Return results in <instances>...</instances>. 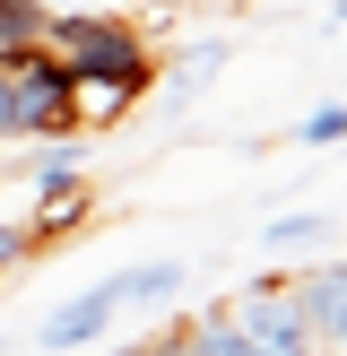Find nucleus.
Here are the masks:
<instances>
[{"label": "nucleus", "mask_w": 347, "mask_h": 356, "mask_svg": "<svg viewBox=\"0 0 347 356\" xmlns=\"http://www.w3.org/2000/svg\"><path fill=\"white\" fill-rule=\"evenodd\" d=\"M191 356H260V348L235 330V313H226V305H208L200 322H191Z\"/></svg>", "instance_id": "9b49d317"}, {"label": "nucleus", "mask_w": 347, "mask_h": 356, "mask_svg": "<svg viewBox=\"0 0 347 356\" xmlns=\"http://www.w3.org/2000/svg\"><path fill=\"white\" fill-rule=\"evenodd\" d=\"M44 17H52V0H0V61L44 44Z\"/></svg>", "instance_id": "9d476101"}, {"label": "nucleus", "mask_w": 347, "mask_h": 356, "mask_svg": "<svg viewBox=\"0 0 347 356\" xmlns=\"http://www.w3.org/2000/svg\"><path fill=\"white\" fill-rule=\"evenodd\" d=\"M295 139H304V148H339V139H347V96H330V104H312V113L295 122Z\"/></svg>", "instance_id": "f8f14e48"}, {"label": "nucleus", "mask_w": 347, "mask_h": 356, "mask_svg": "<svg viewBox=\"0 0 347 356\" xmlns=\"http://www.w3.org/2000/svg\"><path fill=\"white\" fill-rule=\"evenodd\" d=\"M148 348H156V356H191V322H165V330H156Z\"/></svg>", "instance_id": "4468645a"}, {"label": "nucleus", "mask_w": 347, "mask_h": 356, "mask_svg": "<svg viewBox=\"0 0 347 356\" xmlns=\"http://www.w3.org/2000/svg\"><path fill=\"white\" fill-rule=\"evenodd\" d=\"M226 61H235V35H200V44H183V52H174V70H156V79H165V104L183 113V104L200 96Z\"/></svg>", "instance_id": "0eeeda50"}, {"label": "nucleus", "mask_w": 347, "mask_h": 356, "mask_svg": "<svg viewBox=\"0 0 347 356\" xmlns=\"http://www.w3.org/2000/svg\"><path fill=\"white\" fill-rule=\"evenodd\" d=\"M295 296H304L312 339H339L347 348V261H312V270L295 278Z\"/></svg>", "instance_id": "423d86ee"}, {"label": "nucleus", "mask_w": 347, "mask_h": 356, "mask_svg": "<svg viewBox=\"0 0 347 356\" xmlns=\"http://www.w3.org/2000/svg\"><path fill=\"white\" fill-rule=\"evenodd\" d=\"M96 356H156V348H148V339H130V348H96Z\"/></svg>", "instance_id": "dca6fc26"}, {"label": "nucleus", "mask_w": 347, "mask_h": 356, "mask_svg": "<svg viewBox=\"0 0 347 356\" xmlns=\"http://www.w3.org/2000/svg\"><path fill=\"white\" fill-rule=\"evenodd\" d=\"M0 356H9V339H0Z\"/></svg>", "instance_id": "a211bd4d"}, {"label": "nucleus", "mask_w": 347, "mask_h": 356, "mask_svg": "<svg viewBox=\"0 0 347 356\" xmlns=\"http://www.w3.org/2000/svg\"><path fill=\"white\" fill-rule=\"evenodd\" d=\"M156 70H69V131H113L139 113Z\"/></svg>", "instance_id": "20e7f679"}, {"label": "nucleus", "mask_w": 347, "mask_h": 356, "mask_svg": "<svg viewBox=\"0 0 347 356\" xmlns=\"http://www.w3.org/2000/svg\"><path fill=\"white\" fill-rule=\"evenodd\" d=\"M330 26H347V0H330Z\"/></svg>", "instance_id": "f3484780"}, {"label": "nucleus", "mask_w": 347, "mask_h": 356, "mask_svg": "<svg viewBox=\"0 0 347 356\" xmlns=\"http://www.w3.org/2000/svg\"><path fill=\"white\" fill-rule=\"evenodd\" d=\"M113 313H121L113 278H104V287H78L69 305H52L44 322H35V348H44V356H78V348H104V330H113Z\"/></svg>", "instance_id": "39448f33"}, {"label": "nucleus", "mask_w": 347, "mask_h": 356, "mask_svg": "<svg viewBox=\"0 0 347 356\" xmlns=\"http://www.w3.org/2000/svg\"><path fill=\"white\" fill-rule=\"evenodd\" d=\"M183 287H191L183 261H139V270H113V296H121V305H174Z\"/></svg>", "instance_id": "6e6552de"}, {"label": "nucleus", "mask_w": 347, "mask_h": 356, "mask_svg": "<svg viewBox=\"0 0 347 356\" xmlns=\"http://www.w3.org/2000/svg\"><path fill=\"white\" fill-rule=\"evenodd\" d=\"M321 235H330V218H321V209H278V218L260 226V252L295 261V252H321Z\"/></svg>", "instance_id": "1a4fd4ad"}, {"label": "nucleus", "mask_w": 347, "mask_h": 356, "mask_svg": "<svg viewBox=\"0 0 347 356\" xmlns=\"http://www.w3.org/2000/svg\"><path fill=\"white\" fill-rule=\"evenodd\" d=\"M44 52L61 70H156V44L130 9H52Z\"/></svg>", "instance_id": "f257e3e1"}, {"label": "nucleus", "mask_w": 347, "mask_h": 356, "mask_svg": "<svg viewBox=\"0 0 347 356\" xmlns=\"http://www.w3.org/2000/svg\"><path fill=\"white\" fill-rule=\"evenodd\" d=\"M226 313H235V330L252 339L260 356H312L321 339H312V322H304V296L295 287H243V296H226Z\"/></svg>", "instance_id": "7ed1b4c3"}, {"label": "nucleus", "mask_w": 347, "mask_h": 356, "mask_svg": "<svg viewBox=\"0 0 347 356\" xmlns=\"http://www.w3.org/2000/svg\"><path fill=\"white\" fill-rule=\"evenodd\" d=\"M52 9H130V0H52ZM148 9V0H139Z\"/></svg>", "instance_id": "2eb2a0df"}, {"label": "nucleus", "mask_w": 347, "mask_h": 356, "mask_svg": "<svg viewBox=\"0 0 347 356\" xmlns=\"http://www.w3.org/2000/svg\"><path fill=\"white\" fill-rule=\"evenodd\" d=\"M0 139H69V70L44 44L0 61Z\"/></svg>", "instance_id": "f03ea898"}, {"label": "nucleus", "mask_w": 347, "mask_h": 356, "mask_svg": "<svg viewBox=\"0 0 347 356\" xmlns=\"http://www.w3.org/2000/svg\"><path fill=\"white\" fill-rule=\"evenodd\" d=\"M35 252H44V243H35V226H0V278H9V270H26Z\"/></svg>", "instance_id": "ddd939ff"}]
</instances>
